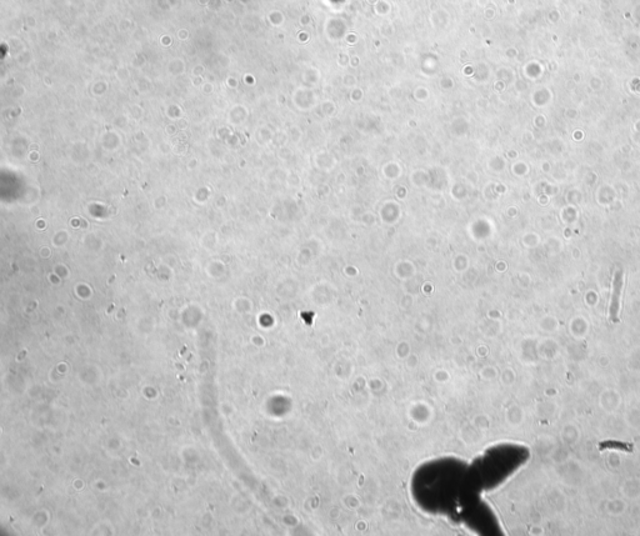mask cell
<instances>
[{
  "label": "cell",
  "mask_w": 640,
  "mask_h": 536,
  "mask_svg": "<svg viewBox=\"0 0 640 536\" xmlns=\"http://www.w3.org/2000/svg\"><path fill=\"white\" fill-rule=\"evenodd\" d=\"M457 460L425 465L414 479L413 493L417 503L428 513L449 514L450 510L462 509L469 502L475 487V475Z\"/></svg>",
  "instance_id": "6da1fadb"
},
{
  "label": "cell",
  "mask_w": 640,
  "mask_h": 536,
  "mask_svg": "<svg viewBox=\"0 0 640 536\" xmlns=\"http://www.w3.org/2000/svg\"><path fill=\"white\" fill-rule=\"evenodd\" d=\"M622 288H623V274L622 272H618L617 277H615V280H614V292L612 297V303H610V319H612L614 323L618 322L620 294H622Z\"/></svg>",
  "instance_id": "7a4b0ae2"
}]
</instances>
